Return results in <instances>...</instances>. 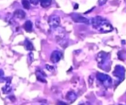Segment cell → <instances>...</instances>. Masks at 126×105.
<instances>
[{"mask_svg": "<svg viewBox=\"0 0 126 105\" xmlns=\"http://www.w3.org/2000/svg\"><path fill=\"white\" fill-rule=\"evenodd\" d=\"M92 26L103 33L109 32L113 29L111 25L105 18L100 16L92 18Z\"/></svg>", "mask_w": 126, "mask_h": 105, "instance_id": "cell-1", "label": "cell"}, {"mask_svg": "<svg viewBox=\"0 0 126 105\" xmlns=\"http://www.w3.org/2000/svg\"><path fill=\"white\" fill-rule=\"evenodd\" d=\"M48 23H49V26L52 28H57L59 26L60 23V17L57 15H51L49 18L48 20Z\"/></svg>", "mask_w": 126, "mask_h": 105, "instance_id": "cell-2", "label": "cell"}, {"mask_svg": "<svg viewBox=\"0 0 126 105\" xmlns=\"http://www.w3.org/2000/svg\"><path fill=\"white\" fill-rule=\"evenodd\" d=\"M97 78L99 81L102 82V83H103L104 84H105V83L108 84H110L111 83V79L108 75L103 74L101 73H98L97 74Z\"/></svg>", "mask_w": 126, "mask_h": 105, "instance_id": "cell-3", "label": "cell"}, {"mask_svg": "<svg viewBox=\"0 0 126 105\" xmlns=\"http://www.w3.org/2000/svg\"><path fill=\"white\" fill-rule=\"evenodd\" d=\"M62 56V53L59 51L55 50L51 54L50 56V60L53 63H57L60 60Z\"/></svg>", "mask_w": 126, "mask_h": 105, "instance_id": "cell-4", "label": "cell"}, {"mask_svg": "<svg viewBox=\"0 0 126 105\" xmlns=\"http://www.w3.org/2000/svg\"><path fill=\"white\" fill-rule=\"evenodd\" d=\"M73 20L76 22H81V23H84L86 24H89V21L88 19H87L85 17H83L81 15H75V17H73Z\"/></svg>", "mask_w": 126, "mask_h": 105, "instance_id": "cell-5", "label": "cell"}, {"mask_svg": "<svg viewBox=\"0 0 126 105\" xmlns=\"http://www.w3.org/2000/svg\"><path fill=\"white\" fill-rule=\"evenodd\" d=\"M14 15L15 17H17V18L23 19V18H24L25 17L26 14L23 10H22V9H17V10H16L14 12Z\"/></svg>", "mask_w": 126, "mask_h": 105, "instance_id": "cell-6", "label": "cell"}, {"mask_svg": "<svg viewBox=\"0 0 126 105\" xmlns=\"http://www.w3.org/2000/svg\"><path fill=\"white\" fill-rule=\"evenodd\" d=\"M36 74V77L38 80L43 82H46V81L45 80V77L46 76V74L44 73V72H43L42 71H41V70H39V71H37Z\"/></svg>", "mask_w": 126, "mask_h": 105, "instance_id": "cell-7", "label": "cell"}, {"mask_svg": "<svg viewBox=\"0 0 126 105\" xmlns=\"http://www.w3.org/2000/svg\"><path fill=\"white\" fill-rule=\"evenodd\" d=\"M76 98H77V95L75 92H69L66 96V98L67 100L72 101V102L74 101L76 99Z\"/></svg>", "mask_w": 126, "mask_h": 105, "instance_id": "cell-8", "label": "cell"}, {"mask_svg": "<svg viewBox=\"0 0 126 105\" xmlns=\"http://www.w3.org/2000/svg\"><path fill=\"white\" fill-rule=\"evenodd\" d=\"M23 28L27 32H31L32 31V28H33V24L30 20H27L25 22V23L23 25Z\"/></svg>", "mask_w": 126, "mask_h": 105, "instance_id": "cell-9", "label": "cell"}, {"mask_svg": "<svg viewBox=\"0 0 126 105\" xmlns=\"http://www.w3.org/2000/svg\"><path fill=\"white\" fill-rule=\"evenodd\" d=\"M25 46L27 49L28 50H34V46L30 41L28 39H26L25 41Z\"/></svg>", "mask_w": 126, "mask_h": 105, "instance_id": "cell-10", "label": "cell"}, {"mask_svg": "<svg viewBox=\"0 0 126 105\" xmlns=\"http://www.w3.org/2000/svg\"><path fill=\"white\" fill-rule=\"evenodd\" d=\"M51 1L50 0H44V1H41V6L44 8H46L49 7L51 4Z\"/></svg>", "mask_w": 126, "mask_h": 105, "instance_id": "cell-11", "label": "cell"}, {"mask_svg": "<svg viewBox=\"0 0 126 105\" xmlns=\"http://www.w3.org/2000/svg\"><path fill=\"white\" fill-rule=\"evenodd\" d=\"M22 6L25 9H29L30 8V2L28 1H22Z\"/></svg>", "mask_w": 126, "mask_h": 105, "instance_id": "cell-12", "label": "cell"}, {"mask_svg": "<svg viewBox=\"0 0 126 105\" xmlns=\"http://www.w3.org/2000/svg\"><path fill=\"white\" fill-rule=\"evenodd\" d=\"M11 90H12V88H11V87L8 84L6 85L5 87H4V88H3V91L4 93H9L11 91Z\"/></svg>", "mask_w": 126, "mask_h": 105, "instance_id": "cell-13", "label": "cell"}, {"mask_svg": "<svg viewBox=\"0 0 126 105\" xmlns=\"http://www.w3.org/2000/svg\"><path fill=\"white\" fill-rule=\"evenodd\" d=\"M31 3H32V4H33V5H37L39 3V1H38V0H32V1H30Z\"/></svg>", "mask_w": 126, "mask_h": 105, "instance_id": "cell-14", "label": "cell"}, {"mask_svg": "<svg viewBox=\"0 0 126 105\" xmlns=\"http://www.w3.org/2000/svg\"><path fill=\"white\" fill-rule=\"evenodd\" d=\"M46 69H47V70L50 71H51L54 70V67L53 66H51L50 65H46Z\"/></svg>", "mask_w": 126, "mask_h": 105, "instance_id": "cell-15", "label": "cell"}, {"mask_svg": "<svg viewBox=\"0 0 126 105\" xmlns=\"http://www.w3.org/2000/svg\"><path fill=\"white\" fill-rule=\"evenodd\" d=\"M4 73H3V71L1 70H0V78H2V76H3Z\"/></svg>", "mask_w": 126, "mask_h": 105, "instance_id": "cell-16", "label": "cell"}, {"mask_svg": "<svg viewBox=\"0 0 126 105\" xmlns=\"http://www.w3.org/2000/svg\"><path fill=\"white\" fill-rule=\"evenodd\" d=\"M58 105H67V104L66 103H63V102H59V103H58Z\"/></svg>", "mask_w": 126, "mask_h": 105, "instance_id": "cell-17", "label": "cell"}, {"mask_svg": "<svg viewBox=\"0 0 126 105\" xmlns=\"http://www.w3.org/2000/svg\"><path fill=\"white\" fill-rule=\"evenodd\" d=\"M78 7H79V5L77 4H76L75 6V9H77L78 8Z\"/></svg>", "mask_w": 126, "mask_h": 105, "instance_id": "cell-18", "label": "cell"}, {"mask_svg": "<svg viewBox=\"0 0 126 105\" xmlns=\"http://www.w3.org/2000/svg\"><path fill=\"white\" fill-rule=\"evenodd\" d=\"M84 105V104H80V105Z\"/></svg>", "mask_w": 126, "mask_h": 105, "instance_id": "cell-19", "label": "cell"}, {"mask_svg": "<svg viewBox=\"0 0 126 105\" xmlns=\"http://www.w3.org/2000/svg\"></svg>", "mask_w": 126, "mask_h": 105, "instance_id": "cell-20", "label": "cell"}]
</instances>
